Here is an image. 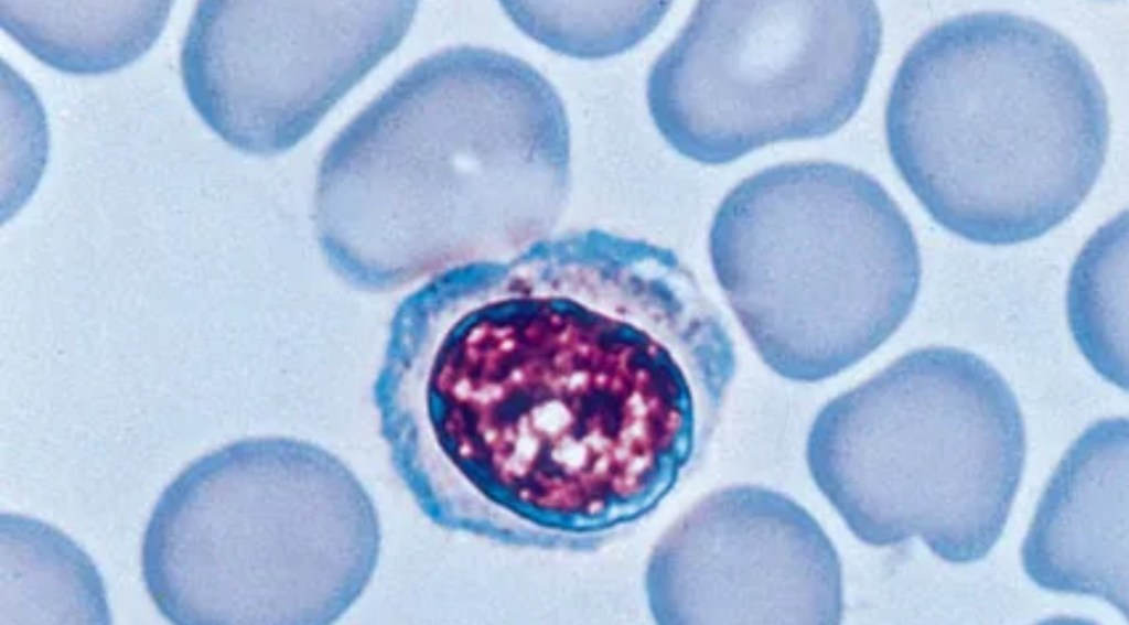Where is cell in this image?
Instances as JSON below:
<instances>
[{
  "label": "cell",
  "mask_w": 1129,
  "mask_h": 625,
  "mask_svg": "<svg viewBox=\"0 0 1129 625\" xmlns=\"http://www.w3.org/2000/svg\"><path fill=\"white\" fill-rule=\"evenodd\" d=\"M735 366L677 317L634 332L530 300L394 316L374 401L391 464L439 527L573 540L653 509L712 434Z\"/></svg>",
  "instance_id": "6da1fadb"
},
{
  "label": "cell",
  "mask_w": 1129,
  "mask_h": 625,
  "mask_svg": "<svg viewBox=\"0 0 1129 625\" xmlns=\"http://www.w3.org/2000/svg\"><path fill=\"white\" fill-rule=\"evenodd\" d=\"M570 183V127L552 84L470 45L417 62L334 138L315 224L331 263L394 289L441 260L550 224Z\"/></svg>",
  "instance_id": "7a4b0ae2"
},
{
  "label": "cell",
  "mask_w": 1129,
  "mask_h": 625,
  "mask_svg": "<svg viewBox=\"0 0 1129 625\" xmlns=\"http://www.w3.org/2000/svg\"><path fill=\"white\" fill-rule=\"evenodd\" d=\"M1108 100L1093 65L1055 29L1003 11L926 31L885 106L889 152L939 226L1007 246L1066 220L1101 172Z\"/></svg>",
  "instance_id": "3957f363"
},
{
  "label": "cell",
  "mask_w": 1129,
  "mask_h": 625,
  "mask_svg": "<svg viewBox=\"0 0 1129 625\" xmlns=\"http://www.w3.org/2000/svg\"><path fill=\"white\" fill-rule=\"evenodd\" d=\"M380 548L374 500L338 456L252 438L201 456L163 491L142 576L175 624L324 625L364 593Z\"/></svg>",
  "instance_id": "277c9868"
},
{
  "label": "cell",
  "mask_w": 1129,
  "mask_h": 625,
  "mask_svg": "<svg viewBox=\"0 0 1129 625\" xmlns=\"http://www.w3.org/2000/svg\"><path fill=\"white\" fill-rule=\"evenodd\" d=\"M717 282L761 360L817 382L903 324L922 260L913 228L871 175L830 161L782 163L736 184L708 238Z\"/></svg>",
  "instance_id": "5b68a950"
},
{
  "label": "cell",
  "mask_w": 1129,
  "mask_h": 625,
  "mask_svg": "<svg viewBox=\"0 0 1129 625\" xmlns=\"http://www.w3.org/2000/svg\"><path fill=\"white\" fill-rule=\"evenodd\" d=\"M1025 453L1008 382L948 346L907 352L828 401L806 442L813 481L854 537L873 547L920 538L956 564L1000 539Z\"/></svg>",
  "instance_id": "8992f818"
},
{
  "label": "cell",
  "mask_w": 1129,
  "mask_h": 625,
  "mask_svg": "<svg viewBox=\"0 0 1129 625\" xmlns=\"http://www.w3.org/2000/svg\"><path fill=\"white\" fill-rule=\"evenodd\" d=\"M881 41L873 1H699L649 69L648 109L703 164L821 138L857 112Z\"/></svg>",
  "instance_id": "52a82bcc"
},
{
  "label": "cell",
  "mask_w": 1129,
  "mask_h": 625,
  "mask_svg": "<svg viewBox=\"0 0 1129 625\" xmlns=\"http://www.w3.org/2000/svg\"><path fill=\"white\" fill-rule=\"evenodd\" d=\"M417 2L200 1L181 51L186 95L236 150L286 152L402 41Z\"/></svg>",
  "instance_id": "ba28073f"
},
{
  "label": "cell",
  "mask_w": 1129,
  "mask_h": 625,
  "mask_svg": "<svg viewBox=\"0 0 1129 625\" xmlns=\"http://www.w3.org/2000/svg\"><path fill=\"white\" fill-rule=\"evenodd\" d=\"M664 624H838V552L815 517L759 485L714 491L681 516L650 567Z\"/></svg>",
  "instance_id": "9c48e42d"
},
{
  "label": "cell",
  "mask_w": 1129,
  "mask_h": 625,
  "mask_svg": "<svg viewBox=\"0 0 1129 625\" xmlns=\"http://www.w3.org/2000/svg\"><path fill=\"white\" fill-rule=\"evenodd\" d=\"M1126 418L1101 419L1071 444L1036 505L1021 549L1043 590L1098 597L1128 616Z\"/></svg>",
  "instance_id": "30bf717a"
},
{
  "label": "cell",
  "mask_w": 1129,
  "mask_h": 625,
  "mask_svg": "<svg viewBox=\"0 0 1129 625\" xmlns=\"http://www.w3.org/2000/svg\"><path fill=\"white\" fill-rule=\"evenodd\" d=\"M172 1H0V25L42 63L97 75L140 58L162 33Z\"/></svg>",
  "instance_id": "8fae6325"
},
{
  "label": "cell",
  "mask_w": 1129,
  "mask_h": 625,
  "mask_svg": "<svg viewBox=\"0 0 1129 625\" xmlns=\"http://www.w3.org/2000/svg\"><path fill=\"white\" fill-rule=\"evenodd\" d=\"M1128 217L1122 213L1084 245L1069 272L1066 312L1072 336L1106 380L1128 387Z\"/></svg>",
  "instance_id": "7c38bea8"
},
{
  "label": "cell",
  "mask_w": 1129,
  "mask_h": 625,
  "mask_svg": "<svg viewBox=\"0 0 1129 625\" xmlns=\"http://www.w3.org/2000/svg\"><path fill=\"white\" fill-rule=\"evenodd\" d=\"M503 9L528 36L579 58L622 53L659 23L668 2L504 1Z\"/></svg>",
  "instance_id": "4fadbf2b"
}]
</instances>
